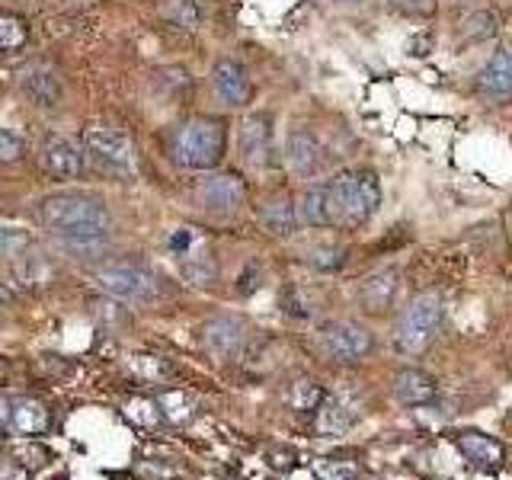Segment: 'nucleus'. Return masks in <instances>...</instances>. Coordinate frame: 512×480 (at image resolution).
Masks as SVG:
<instances>
[{
  "label": "nucleus",
  "mask_w": 512,
  "mask_h": 480,
  "mask_svg": "<svg viewBox=\"0 0 512 480\" xmlns=\"http://www.w3.org/2000/svg\"><path fill=\"white\" fill-rule=\"evenodd\" d=\"M298 221L311 224V228H327V208H324V186L314 183L301 192L298 199Z\"/></svg>",
  "instance_id": "5701e85b"
},
{
  "label": "nucleus",
  "mask_w": 512,
  "mask_h": 480,
  "mask_svg": "<svg viewBox=\"0 0 512 480\" xmlns=\"http://www.w3.org/2000/svg\"><path fill=\"white\" fill-rule=\"evenodd\" d=\"M317 413V432L320 436H343V432L356 423L359 410L349 404L346 397H324L320 400V407L314 410Z\"/></svg>",
  "instance_id": "aec40b11"
},
{
  "label": "nucleus",
  "mask_w": 512,
  "mask_h": 480,
  "mask_svg": "<svg viewBox=\"0 0 512 480\" xmlns=\"http://www.w3.org/2000/svg\"><path fill=\"white\" fill-rule=\"evenodd\" d=\"M212 87H215V93L221 96V100L228 103V106H234V109L237 106H247L250 103V93H253L247 71L240 68L237 61H231V58L215 61V68H212Z\"/></svg>",
  "instance_id": "dca6fc26"
},
{
  "label": "nucleus",
  "mask_w": 512,
  "mask_h": 480,
  "mask_svg": "<svg viewBox=\"0 0 512 480\" xmlns=\"http://www.w3.org/2000/svg\"><path fill=\"white\" fill-rule=\"evenodd\" d=\"M400 292V272L397 269H378L372 276H365L359 285V304L368 314H384L388 308H394Z\"/></svg>",
  "instance_id": "2eb2a0df"
},
{
  "label": "nucleus",
  "mask_w": 512,
  "mask_h": 480,
  "mask_svg": "<svg viewBox=\"0 0 512 480\" xmlns=\"http://www.w3.org/2000/svg\"><path fill=\"white\" fill-rule=\"evenodd\" d=\"M93 285L106 292L109 298L119 301H151L157 298V276L141 263H128V260H116V263H103L90 272Z\"/></svg>",
  "instance_id": "39448f33"
},
{
  "label": "nucleus",
  "mask_w": 512,
  "mask_h": 480,
  "mask_svg": "<svg viewBox=\"0 0 512 480\" xmlns=\"http://www.w3.org/2000/svg\"><path fill=\"white\" fill-rule=\"evenodd\" d=\"M247 340H250V327L240 317H234V314H215V317H208L205 324L199 327L202 349L212 359H218V362L237 359L240 352L247 349Z\"/></svg>",
  "instance_id": "6e6552de"
},
{
  "label": "nucleus",
  "mask_w": 512,
  "mask_h": 480,
  "mask_svg": "<svg viewBox=\"0 0 512 480\" xmlns=\"http://www.w3.org/2000/svg\"><path fill=\"white\" fill-rule=\"evenodd\" d=\"M228 151V122L218 116H192L170 132V157L183 170H215Z\"/></svg>",
  "instance_id": "7ed1b4c3"
},
{
  "label": "nucleus",
  "mask_w": 512,
  "mask_h": 480,
  "mask_svg": "<svg viewBox=\"0 0 512 480\" xmlns=\"http://www.w3.org/2000/svg\"><path fill=\"white\" fill-rule=\"evenodd\" d=\"M7 375V365H4V359H0V378H4Z\"/></svg>",
  "instance_id": "c9c22d12"
},
{
  "label": "nucleus",
  "mask_w": 512,
  "mask_h": 480,
  "mask_svg": "<svg viewBox=\"0 0 512 480\" xmlns=\"http://www.w3.org/2000/svg\"><path fill=\"white\" fill-rule=\"evenodd\" d=\"M42 167L52 180H77L84 173V151L68 135H48L42 144Z\"/></svg>",
  "instance_id": "f8f14e48"
},
{
  "label": "nucleus",
  "mask_w": 512,
  "mask_h": 480,
  "mask_svg": "<svg viewBox=\"0 0 512 480\" xmlns=\"http://www.w3.org/2000/svg\"><path fill=\"white\" fill-rule=\"evenodd\" d=\"M90 308H93L96 320H100V324H103V327H109V330H116V327H125V324H128V314H125V308L119 304V298L93 301Z\"/></svg>",
  "instance_id": "c85d7f7f"
},
{
  "label": "nucleus",
  "mask_w": 512,
  "mask_h": 480,
  "mask_svg": "<svg viewBox=\"0 0 512 480\" xmlns=\"http://www.w3.org/2000/svg\"><path fill=\"white\" fill-rule=\"evenodd\" d=\"M317 343L333 362H359L372 352L375 336L362 324H352V320H330V324L320 327Z\"/></svg>",
  "instance_id": "0eeeda50"
},
{
  "label": "nucleus",
  "mask_w": 512,
  "mask_h": 480,
  "mask_svg": "<svg viewBox=\"0 0 512 480\" xmlns=\"http://www.w3.org/2000/svg\"><path fill=\"white\" fill-rule=\"evenodd\" d=\"M461 36L471 39V42H480V39H490L496 36V16L490 10H477L471 13L468 20L461 23Z\"/></svg>",
  "instance_id": "cd10ccee"
},
{
  "label": "nucleus",
  "mask_w": 512,
  "mask_h": 480,
  "mask_svg": "<svg viewBox=\"0 0 512 480\" xmlns=\"http://www.w3.org/2000/svg\"><path fill=\"white\" fill-rule=\"evenodd\" d=\"M10 423L16 426V432H23V436H42L52 423V413L42 404V400H20V404H13L10 410Z\"/></svg>",
  "instance_id": "412c9836"
},
{
  "label": "nucleus",
  "mask_w": 512,
  "mask_h": 480,
  "mask_svg": "<svg viewBox=\"0 0 512 480\" xmlns=\"http://www.w3.org/2000/svg\"><path fill=\"white\" fill-rule=\"evenodd\" d=\"M16 90H20L32 106L39 109H58L64 87L61 77L48 61H29L16 71Z\"/></svg>",
  "instance_id": "9d476101"
},
{
  "label": "nucleus",
  "mask_w": 512,
  "mask_h": 480,
  "mask_svg": "<svg viewBox=\"0 0 512 480\" xmlns=\"http://www.w3.org/2000/svg\"><path fill=\"white\" fill-rule=\"evenodd\" d=\"M29 42V23L23 16L0 10V58L16 55Z\"/></svg>",
  "instance_id": "4be33fe9"
},
{
  "label": "nucleus",
  "mask_w": 512,
  "mask_h": 480,
  "mask_svg": "<svg viewBox=\"0 0 512 480\" xmlns=\"http://www.w3.org/2000/svg\"><path fill=\"white\" fill-rule=\"evenodd\" d=\"M247 199V186L237 173H212L199 183V202L212 215H234Z\"/></svg>",
  "instance_id": "9b49d317"
},
{
  "label": "nucleus",
  "mask_w": 512,
  "mask_h": 480,
  "mask_svg": "<svg viewBox=\"0 0 512 480\" xmlns=\"http://www.w3.org/2000/svg\"><path fill=\"white\" fill-rule=\"evenodd\" d=\"M0 445H4V436H0Z\"/></svg>",
  "instance_id": "e433bc0d"
},
{
  "label": "nucleus",
  "mask_w": 512,
  "mask_h": 480,
  "mask_svg": "<svg viewBox=\"0 0 512 480\" xmlns=\"http://www.w3.org/2000/svg\"><path fill=\"white\" fill-rule=\"evenodd\" d=\"M285 167L292 170L298 180H311L324 167V148L320 141L308 132V128H295L285 138Z\"/></svg>",
  "instance_id": "ddd939ff"
},
{
  "label": "nucleus",
  "mask_w": 512,
  "mask_h": 480,
  "mask_svg": "<svg viewBox=\"0 0 512 480\" xmlns=\"http://www.w3.org/2000/svg\"><path fill=\"white\" fill-rule=\"evenodd\" d=\"M317 474L324 480H356L359 477V464L346 461V458H324L317 464Z\"/></svg>",
  "instance_id": "c756f323"
},
{
  "label": "nucleus",
  "mask_w": 512,
  "mask_h": 480,
  "mask_svg": "<svg viewBox=\"0 0 512 480\" xmlns=\"http://www.w3.org/2000/svg\"><path fill=\"white\" fill-rule=\"evenodd\" d=\"M324 388H320L317 381L311 378H301L292 384V394H288V400H292V407L295 410H317L320 407V400H324Z\"/></svg>",
  "instance_id": "a878e982"
},
{
  "label": "nucleus",
  "mask_w": 512,
  "mask_h": 480,
  "mask_svg": "<svg viewBox=\"0 0 512 480\" xmlns=\"http://www.w3.org/2000/svg\"><path fill=\"white\" fill-rule=\"evenodd\" d=\"M39 221L42 228L58 237L64 250H77V253H96L112 231V215L100 196L93 192H52L39 202Z\"/></svg>",
  "instance_id": "f257e3e1"
},
{
  "label": "nucleus",
  "mask_w": 512,
  "mask_h": 480,
  "mask_svg": "<svg viewBox=\"0 0 512 480\" xmlns=\"http://www.w3.org/2000/svg\"><path fill=\"white\" fill-rule=\"evenodd\" d=\"M84 154L109 176H135V144L122 128L90 125L84 132Z\"/></svg>",
  "instance_id": "423d86ee"
},
{
  "label": "nucleus",
  "mask_w": 512,
  "mask_h": 480,
  "mask_svg": "<svg viewBox=\"0 0 512 480\" xmlns=\"http://www.w3.org/2000/svg\"><path fill=\"white\" fill-rule=\"evenodd\" d=\"M304 260H308L320 272H333V269H340L346 263V250L336 247V244H317V247H311L308 253H304Z\"/></svg>",
  "instance_id": "393cba45"
},
{
  "label": "nucleus",
  "mask_w": 512,
  "mask_h": 480,
  "mask_svg": "<svg viewBox=\"0 0 512 480\" xmlns=\"http://www.w3.org/2000/svg\"><path fill=\"white\" fill-rule=\"evenodd\" d=\"M256 221L269 237H292L298 228V208L288 196H276V199H266L256 212Z\"/></svg>",
  "instance_id": "6ab92c4d"
},
{
  "label": "nucleus",
  "mask_w": 512,
  "mask_h": 480,
  "mask_svg": "<svg viewBox=\"0 0 512 480\" xmlns=\"http://www.w3.org/2000/svg\"><path fill=\"white\" fill-rule=\"evenodd\" d=\"M439 327H442V298L436 292H420L404 308V314L397 317L394 327L397 352L400 356H420V352L429 349Z\"/></svg>",
  "instance_id": "20e7f679"
},
{
  "label": "nucleus",
  "mask_w": 512,
  "mask_h": 480,
  "mask_svg": "<svg viewBox=\"0 0 512 480\" xmlns=\"http://www.w3.org/2000/svg\"><path fill=\"white\" fill-rule=\"evenodd\" d=\"M13 295H10V288H4V285H0V304H7Z\"/></svg>",
  "instance_id": "f704fd0d"
},
{
  "label": "nucleus",
  "mask_w": 512,
  "mask_h": 480,
  "mask_svg": "<svg viewBox=\"0 0 512 480\" xmlns=\"http://www.w3.org/2000/svg\"><path fill=\"white\" fill-rule=\"evenodd\" d=\"M397 7H404V10H426L429 7V0H394Z\"/></svg>",
  "instance_id": "473e14b6"
},
{
  "label": "nucleus",
  "mask_w": 512,
  "mask_h": 480,
  "mask_svg": "<svg viewBox=\"0 0 512 480\" xmlns=\"http://www.w3.org/2000/svg\"><path fill=\"white\" fill-rule=\"evenodd\" d=\"M23 154H26V141L20 135L7 132V128H0V164L23 160Z\"/></svg>",
  "instance_id": "2f4dec72"
},
{
  "label": "nucleus",
  "mask_w": 512,
  "mask_h": 480,
  "mask_svg": "<svg viewBox=\"0 0 512 480\" xmlns=\"http://www.w3.org/2000/svg\"><path fill=\"white\" fill-rule=\"evenodd\" d=\"M436 394H439L436 378L420 372V368H400L394 378V397L404 407H429Z\"/></svg>",
  "instance_id": "f3484780"
},
{
  "label": "nucleus",
  "mask_w": 512,
  "mask_h": 480,
  "mask_svg": "<svg viewBox=\"0 0 512 480\" xmlns=\"http://www.w3.org/2000/svg\"><path fill=\"white\" fill-rule=\"evenodd\" d=\"M455 448L461 452V458L474 464V468H484V471H493V468H500V464L506 461V448L500 439H493L487 436V432H458L455 436Z\"/></svg>",
  "instance_id": "4468645a"
},
{
  "label": "nucleus",
  "mask_w": 512,
  "mask_h": 480,
  "mask_svg": "<svg viewBox=\"0 0 512 480\" xmlns=\"http://www.w3.org/2000/svg\"><path fill=\"white\" fill-rule=\"evenodd\" d=\"M32 237L23 228H4L0 224V260H20V256L29 250Z\"/></svg>",
  "instance_id": "bb28decb"
},
{
  "label": "nucleus",
  "mask_w": 512,
  "mask_h": 480,
  "mask_svg": "<svg viewBox=\"0 0 512 480\" xmlns=\"http://www.w3.org/2000/svg\"><path fill=\"white\" fill-rule=\"evenodd\" d=\"M320 186H324L327 228H359L381 205V180L372 170H343Z\"/></svg>",
  "instance_id": "f03ea898"
},
{
  "label": "nucleus",
  "mask_w": 512,
  "mask_h": 480,
  "mask_svg": "<svg viewBox=\"0 0 512 480\" xmlns=\"http://www.w3.org/2000/svg\"><path fill=\"white\" fill-rule=\"evenodd\" d=\"M477 87L484 96H490V100H506V96H512V52H506V48L493 52L477 74Z\"/></svg>",
  "instance_id": "a211bd4d"
},
{
  "label": "nucleus",
  "mask_w": 512,
  "mask_h": 480,
  "mask_svg": "<svg viewBox=\"0 0 512 480\" xmlns=\"http://www.w3.org/2000/svg\"><path fill=\"white\" fill-rule=\"evenodd\" d=\"M164 16L180 29H199V23H202V13L196 7V0H167Z\"/></svg>",
  "instance_id": "b1692460"
},
{
  "label": "nucleus",
  "mask_w": 512,
  "mask_h": 480,
  "mask_svg": "<svg viewBox=\"0 0 512 480\" xmlns=\"http://www.w3.org/2000/svg\"><path fill=\"white\" fill-rule=\"evenodd\" d=\"M237 148L247 167L253 170L272 167V160H276V122H272L269 112H253V116L240 122Z\"/></svg>",
  "instance_id": "1a4fd4ad"
},
{
  "label": "nucleus",
  "mask_w": 512,
  "mask_h": 480,
  "mask_svg": "<svg viewBox=\"0 0 512 480\" xmlns=\"http://www.w3.org/2000/svg\"><path fill=\"white\" fill-rule=\"evenodd\" d=\"M160 407H164V416H170L173 423H183V420H189L192 416V400L189 397H183V394H176V391H170V394H164L160 397Z\"/></svg>",
  "instance_id": "7c9ffc66"
},
{
  "label": "nucleus",
  "mask_w": 512,
  "mask_h": 480,
  "mask_svg": "<svg viewBox=\"0 0 512 480\" xmlns=\"http://www.w3.org/2000/svg\"><path fill=\"white\" fill-rule=\"evenodd\" d=\"M10 410H13V404L7 397H0V423H7L10 420Z\"/></svg>",
  "instance_id": "72a5a7b5"
}]
</instances>
